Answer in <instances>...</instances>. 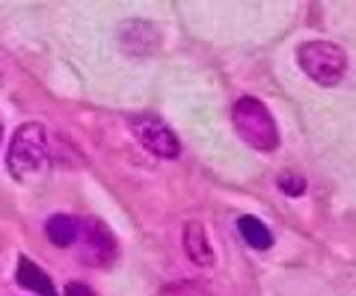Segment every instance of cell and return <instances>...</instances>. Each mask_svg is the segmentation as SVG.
<instances>
[{
  "mask_svg": "<svg viewBox=\"0 0 356 296\" xmlns=\"http://www.w3.org/2000/svg\"><path fill=\"white\" fill-rule=\"evenodd\" d=\"M48 132L41 123L29 121L13 132L7 150V169L13 180L24 182L41 173L48 164Z\"/></svg>",
  "mask_w": 356,
  "mask_h": 296,
  "instance_id": "cell-1",
  "label": "cell"
},
{
  "mask_svg": "<svg viewBox=\"0 0 356 296\" xmlns=\"http://www.w3.org/2000/svg\"><path fill=\"white\" fill-rule=\"evenodd\" d=\"M232 121L238 137L257 152H275L279 147V128L268 107L253 98H240L232 109Z\"/></svg>",
  "mask_w": 356,
  "mask_h": 296,
  "instance_id": "cell-2",
  "label": "cell"
},
{
  "mask_svg": "<svg viewBox=\"0 0 356 296\" xmlns=\"http://www.w3.org/2000/svg\"><path fill=\"white\" fill-rule=\"evenodd\" d=\"M300 70L320 87H334L339 84L348 70V59L337 44L324 39L305 41L296 50Z\"/></svg>",
  "mask_w": 356,
  "mask_h": 296,
  "instance_id": "cell-3",
  "label": "cell"
},
{
  "mask_svg": "<svg viewBox=\"0 0 356 296\" xmlns=\"http://www.w3.org/2000/svg\"><path fill=\"white\" fill-rule=\"evenodd\" d=\"M78 258L87 266H108L117 258V238L99 219L82 217V231L76 242Z\"/></svg>",
  "mask_w": 356,
  "mask_h": 296,
  "instance_id": "cell-4",
  "label": "cell"
},
{
  "mask_svg": "<svg viewBox=\"0 0 356 296\" xmlns=\"http://www.w3.org/2000/svg\"><path fill=\"white\" fill-rule=\"evenodd\" d=\"M130 130L145 150L158 158L173 160L181 154V143L175 137V132L162 119H158L154 115L132 117Z\"/></svg>",
  "mask_w": 356,
  "mask_h": 296,
  "instance_id": "cell-5",
  "label": "cell"
},
{
  "mask_svg": "<svg viewBox=\"0 0 356 296\" xmlns=\"http://www.w3.org/2000/svg\"><path fill=\"white\" fill-rule=\"evenodd\" d=\"M121 35V44L128 52L134 54H147L158 48V29L149 22H143V20H132V22H125L119 31Z\"/></svg>",
  "mask_w": 356,
  "mask_h": 296,
  "instance_id": "cell-6",
  "label": "cell"
},
{
  "mask_svg": "<svg viewBox=\"0 0 356 296\" xmlns=\"http://www.w3.org/2000/svg\"><path fill=\"white\" fill-rule=\"evenodd\" d=\"M184 251L201 268H207L214 264V249L209 244L207 231L199 221H191L184 227Z\"/></svg>",
  "mask_w": 356,
  "mask_h": 296,
  "instance_id": "cell-7",
  "label": "cell"
},
{
  "mask_svg": "<svg viewBox=\"0 0 356 296\" xmlns=\"http://www.w3.org/2000/svg\"><path fill=\"white\" fill-rule=\"evenodd\" d=\"M15 279L19 286H24L26 290L35 292L37 296H58L52 279L48 277V272L41 266H37L33 260H29L26 256H19V260H17Z\"/></svg>",
  "mask_w": 356,
  "mask_h": 296,
  "instance_id": "cell-8",
  "label": "cell"
},
{
  "mask_svg": "<svg viewBox=\"0 0 356 296\" xmlns=\"http://www.w3.org/2000/svg\"><path fill=\"white\" fill-rule=\"evenodd\" d=\"M82 231V217L72 215H54L46 223V236L58 249L76 247Z\"/></svg>",
  "mask_w": 356,
  "mask_h": 296,
  "instance_id": "cell-9",
  "label": "cell"
},
{
  "mask_svg": "<svg viewBox=\"0 0 356 296\" xmlns=\"http://www.w3.org/2000/svg\"><path fill=\"white\" fill-rule=\"evenodd\" d=\"M238 229H240V234L242 238L253 247V249H270L272 242H275V238H272L270 234V229L266 227V223H261L257 217L253 215H244L238 219Z\"/></svg>",
  "mask_w": 356,
  "mask_h": 296,
  "instance_id": "cell-10",
  "label": "cell"
},
{
  "mask_svg": "<svg viewBox=\"0 0 356 296\" xmlns=\"http://www.w3.org/2000/svg\"><path fill=\"white\" fill-rule=\"evenodd\" d=\"M279 188L287 197H300L307 190V180L298 173H283L279 180Z\"/></svg>",
  "mask_w": 356,
  "mask_h": 296,
  "instance_id": "cell-11",
  "label": "cell"
},
{
  "mask_svg": "<svg viewBox=\"0 0 356 296\" xmlns=\"http://www.w3.org/2000/svg\"><path fill=\"white\" fill-rule=\"evenodd\" d=\"M65 296H95V292L87 283L72 281V283L65 286Z\"/></svg>",
  "mask_w": 356,
  "mask_h": 296,
  "instance_id": "cell-12",
  "label": "cell"
},
{
  "mask_svg": "<svg viewBox=\"0 0 356 296\" xmlns=\"http://www.w3.org/2000/svg\"><path fill=\"white\" fill-rule=\"evenodd\" d=\"M0 143H3V119H0Z\"/></svg>",
  "mask_w": 356,
  "mask_h": 296,
  "instance_id": "cell-13",
  "label": "cell"
},
{
  "mask_svg": "<svg viewBox=\"0 0 356 296\" xmlns=\"http://www.w3.org/2000/svg\"><path fill=\"white\" fill-rule=\"evenodd\" d=\"M0 82H3V74H0Z\"/></svg>",
  "mask_w": 356,
  "mask_h": 296,
  "instance_id": "cell-14",
  "label": "cell"
}]
</instances>
